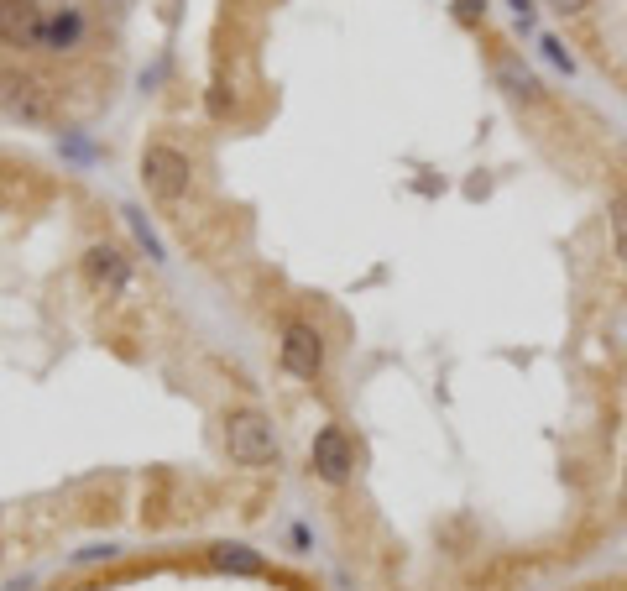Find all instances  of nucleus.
<instances>
[{"label": "nucleus", "instance_id": "nucleus-1", "mask_svg": "<svg viewBox=\"0 0 627 591\" xmlns=\"http://www.w3.org/2000/svg\"><path fill=\"white\" fill-rule=\"evenodd\" d=\"M225 440H230V461L236 466H272L277 456V445H272V424L262 414H251V408H241V414H230V429H225Z\"/></svg>", "mask_w": 627, "mask_h": 591}, {"label": "nucleus", "instance_id": "nucleus-2", "mask_svg": "<svg viewBox=\"0 0 627 591\" xmlns=\"http://www.w3.org/2000/svg\"><path fill=\"white\" fill-rule=\"evenodd\" d=\"M142 178H147V189L162 204H178L183 194H189V157L173 152V147H162V142H152L142 152Z\"/></svg>", "mask_w": 627, "mask_h": 591}, {"label": "nucleus", "instance_id": "nucleus-3", "mask_svg": "<svg viewBox=\"0 0 627 591\" xmlns=\"http://www.w3.org/2000/svg\"><path fill=\"white\" fill-rule=\"evenodd\" d=\"M48 37V16L32 0H0V42L6 48H42Z\"/></svg>", "mask_w": 627, "mask_h": 591}, {"label": "nucleus", "instance_id": "nucleus-4", "mask_svg": "<svg viewBox=\"0 0 627 591\" xmlns=\"http://www.w3.org/2000/svg\"><path fill=\"white\" fill-rule=\"evenodd\" d=\"M283 367L293 377H314L324 367V340L314 325H288L283 330Z\"/></svg>", "mask_w": 627, "mask_h": 591}, {"label": "nucleus", "instance_id": "nucleus-5", "mask_svg": "<svg viewBox=\"0 0 627 591\" xmlns=\"http://www.w3.org/2000/svg\"><path fill=\"white\" fill-rule=\"evenodd\" d=\"M351 466H356V456H351V440L340 435L335 424H324L319 435H314V471L324 476V482H345V476H351Z\"/></svg>", "mask_w": 627, "mask_h": 591}, {"label": "nucleus", "instance_id": "nucleus-6", "mask_svg": "<svg viewBox=\"0 0 627 591\" xmlns=\"http://www.w3.org/2000/svg\"><path fill=\"white\" fill-rule=\"evenodd\" d=\"M492 74H497V84H502V89H507V95H513V100H523V105H539V100H544V84H539V79H533L528 68H523V58L502 53Z\"/></svg>", "mask_w": 627, "mask_h": 591}, {"label": "nucleus", "instance_id": "nucleus-7", "mask_svg": "<svg viewBox=\"0 0 627 591\" xmlns=\"http://www.w3.org/2000/svg\"><path fill=\"white\" fill-rule=\"evenodd\" d=\"M84 267H89V278H95L105 293H115V288H126V257L115 252V246H89V257H84Z\"/></svg>", "mask_w": 627, "mask_h": 591}, {"label": "nucleus", "instance_id": "nucleus-8", "mask_svg": "<svg viewBox=\"0 0 627 591\" xmlns=\"http://www.w3.org/2000/svg\"><path fill=\"white\" fill-rule=\"evenodd\" d=\"M84 37V16L74 11V6H63L58 16H48V37H42V48H74V42Z\"/></svg>", "mask_w": 627, "mask_h": 591}, {"label": "nucleus", "instance_id": "nucleus-9", "mask_svg": "<svg viewBox=\"0 0 627 591\" xmlns=\"http://www.w3.org/2000/svg\"><path fill=\"white\" fill-rule=\"evenodd\" d=\"M215 565H220V571H236V576H262V555L246 550V544H220Z\"/></svg>", "mask_w": 627, "mask_h": 591}, {"label": "nucleus", "instance_id": "nucleus-10", "mask_svg": "<svg viewBox=\"0 0 627 591\" xmlns=\"http://www.w3.org/2000/svg\"><path fill=\"white\" fill-rule=\"evenodd\" d=\"M612 246H617V257H622V267H627V189L612 199Z\"/></svg>", "mask_w": 627, "mask_h": 591}, {"label": "nucleus", "instance_id": "nucleus-11", "mask_svg": "<svg viewBox=\"0 0 627 591\" xmlns=\"http://www.w3.org/2000/svg\"><path fill=\"white\" fill-rule=\"evenodd\" d=\"M131 225H136V236H142V246H147V257H162V241L147 231V220L142 215H131Z\"/></svg>", "mask_w": 627, "mask_h": 591}, {"label": "nucleus", "instance_id": "nucleus-12", "mask_svg": "<svg viewBox=\"0 0 627 591\" xmlns=\"http://www.w3.org/2000/svg\"><path fill=\"white\" fill-rule=\"evenodd\" d=\"M481 6H486V0H455V16L460 21H481Z\"/></svg>", "mask_w": 627, "mask_h": 591}, {"label": "nucleus", "instance_id": "nucleus-13", "mask_svg": "<svg viewBox=\"0 0 627 591\" xmlns=\"http://www.w3.org/2000/svg\"><path fill=\"white\" fill-rule=\"evenodd\" d=\"M544 6H554V11H560V16H580V11H586V6H591V0H544Z\"/></svg>", "mask_w": 627, "mask_h": 591}, {"label": "nucleus", "instance_id": "nucleus-14", "mask_svg": "<svg viewBox=\"0 0 627 591\" xmlns=\"http://www.w3.org/2000/svg\"><path fill=\"white\" fill-rule=\"evenodd\" d=\"M513 11H518L523 27H533V0H513Z\"/></svg>", "mask_w": 627, "mask_h": 591}]
</instances>
